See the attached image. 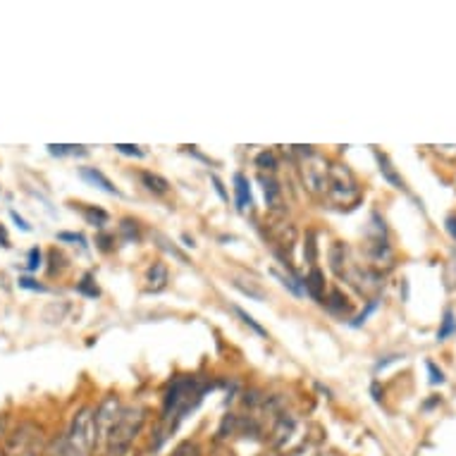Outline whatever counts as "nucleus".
<instances>
[{"label":"nucleus","mask_w":456,"mask_h":456,"mask_svg":"<svg viewBox=\"0 0 456 456\" xmlns=\"http://www.w3.org/2000/svg\"><path fill=\"white\" fill-rule=\"evenodd\" d=\"M82 213L86 217V223L94 224V227H103L108 223V217H110L103 208H96V206H86V208H82Z\"/></svg>","instance_id":"5701e85b"},{"label":"nucleus","mask_w":456,"mask_h":456,"mask_svg":"<svg viewBox=\"0 0 456 456\" xmlns=\"http://www.w3.org/2000/svg\"><path fill=\"white\" fill-rule=\"evenodd\" d=\"M366 265L375 273H389L395 268V251L389 247L387 237H368L366 241Z\"/></svg>","instance_id":"1a4fd4ad"},{"label":"nucleus","mask_w":456,"mask_h":456,"mask_svg":"<svg viewBox=\"0 0 456 456\" xmlns=\"http://www.w3.org/2000/svg\"><path fill=\"white\" fill-rule=\"evenodd\" d=\"M234 314L240 315L241 321H244V325H248V328L254 330L256 335H261V337H265L268 335V332H265V328H261V325H258V322L254 321V315H248L247 311H244V308H240V306H234Z\"/></svg>","instance_id":"bb28decb"},{"label":"nucleus","mask_w":456,"mask_h":456,"mask_svg":"<svg viewBox=\"0 0 456 456\" xmlns=\"http://www.w3.org/2000/svg\"><path fill=\"white\" fill-rule=\"evenodd\" d=\"M77 292L84 294V297H89V299H96L98 294H101V289H98L96 280H94V275H84L82 282L77 284Z\"/></svg>","instance_id":"b1692460"},{"label":"nucleus","mask_w":456,"mask_h":456,"mask_svg":"<svg viewBox=\"0 0 456 456\" xmlns=\"http://www.w3.org/2000/svg\"><path fill=\"white\" fill-rule=\"evenodd\" d=\"M256 165L261 167L263 173H265V170H268V173H275L277 170L275 153H273V151H263V153H258V156H256Z\"/></svg>","instance_id":"a878e982"},{"label":"nucleus","mask_w":456,"mask_h":456,"mask_svg":"<svg viewBox=\"0 0 456 456\" xmlns=\"http://www.w3.org/2000/svg\"><path fill=\"white\" fill-rule=\"evenodd\" d=\"M20 287H22V289H29V292H45L44 284H38L37 280H31V277H20Z\"/></svg>","instance_id":"2f4dec72"},{"label":"nucleus","mask_w":456,"mask_h":456,"mask_svg":"<svg viewBox=\"0 0 456 456\" xmlns=\"http://www.w3.org/2000/svg\"><path fill=\"white\" fill-rule=\"evenodd\" d=\"M41 261H44V256H41V248H31L29 251V263H27V268H29V273H37L38 268H41Z\"/></svg>","instance_id":"7c9ffc66"},{"label":"nucleus","mask_w":456,"mask_h":456,"mask_svg":"<svg viewBox=\"0 0 456 456\" xmlns=\"http://www.w3.org/2000/svg\"><path fill=\"white\" fill-rule=\"evenodd\" d=\"M301 284H304V292L314 301L325 299V275H322L321 268H311V273H308L306 280Z\"/></svg>","instance_id":"2eb2a0df"},{"label":"nucleus","mask_w":456,"mask_h":456,"mask_svg":"<svg viewBox=\"0 0 456 456\" xmlns=\"http://www.w3.org/2000/svg\"><path fill=\"white\" fill-rule=\"evenodd\" d=\"M456 332V315L452 308H444V315H442V325L437 330V339L444 342L447 337H452Z\"/></svg>","instance_id":"412c9836"},{"label":"nucleus","mask_w":456,"mask_h":456,"mask_svg":"<svg viewBox=\"0 0 456 456\" xmlns=\"http://www.w3.org/2000/svg\"><path fill=\"white\" fill-rule=\"evenodd\" d=\"M115 151L122 153V156H134V158L143 156L142 146H132V143H115Z\"/></svg>","instance_id":"c756f323"},{"label":"nucleus","mask_w":456,"mask_h":456,"mask_svg":"<svg viewBox=\"0 0 456 456\" xmlns=\"http://www.w3.org/2000/svg\"><path fill=\"white\" fill-rule=\"evenodd\" d=\"M304 256H306L308 265H314V268H315V256H318V247H315V234L314 232L306 234V247H304Z\"/></svg>","instance_id":"c85d7f7f"},{"label":"nucleus","mask_w":456,"mask_h":456,"mask_svg":"<svg viewBox=\"0 0 456 456\" xmlns=\"http://www.w3.org/2000/svg\"><path fill=\"white\" fill-rule=\"evenodd\" d=\"M146 423V409L143 406H127L122 409L118 423L110 428V433L103 442V456H125L132 449L134 440L142 433Z\"/></svg>","instance_id":"7ed1b4c3"},{"label":"nucleus","mask_w":456,"mask_h":456,"mask_svg":"<svg viewBox=\"0 0 456 456\" xmlns=\"http://www.w3.org/2000/svg\"><path fill=\"white\" fill-rule=\"evenodd\" d=\"M0 247H10V240H8V232H5V227L0 224Z\"/></svg>","instance_id":"4c0bfd02"},{"label":"nucleus","mask_w":456,"mask_h":456,"mask_svg":"<svg viewBox=\"0 0 456 456\" xmlns=\"http://www.w3.org/2000/svg\"><path fill=\"white\" fill-rule=\"evenodd\" d=\"M378 306H380V299H370V301H368V306L363 308V311H361V314L356 315V318H354V321H352V328H361V325L366 322L368 315L373 314V311H375V308H378Z\"/></svg>","instance_id":"cd10ccee"},{"label":"nucleus","mask_w":456,"mask_h":456,"mask_svg":"<svg viewBox=\"0 0 456 456\" xmlns=\"http://www.w3.org/2000/svg\"><path fill=\"white\" fill-rule=\"evenodd\" d=\"M342 280H346V282L352 284L361 297H368V301L378 299V294H380L382 287H385V275L375 273V270H370L368 265H354V263L349 265V270H346Z\"/></svg>","instance_id":"423d86ee"},{"label":"nucleus","mask_w":456,"mask_h":456,"mask_svg":"<svg viewBox=\"0 0 456 456\" xmlns=\"http://www.w3.org/2000/svg\"><path fill=\"white\" fill-rule=\"evenodd\" d=\"M301 173H304V184H306L308 194H314L315 199H322L325 196V184H328V170L330 163L318 153H311V156L301 158Z\"/></svg>","instance_id":"0eeeda50"},{"label":"nucleus","mask_w":456,"mask_h":456,"mask_svg":"<svg viewBox=\"0 0 456 456\" xmlns=\"http://www.w3.org/2000/svg\"><path fill=\"white\" fill-rule=\"evenodd\" d=\"M58 240H61V241H79V244H82V247H86V244H84V241H86V240H84L82 234H72V232H61V234H58Z\"/></svg>","instance_id":"c9c22d12"},{"label":"nucleus","mask_w":456,"mask_h":456,"mask_svg":"<svg viewBox=\"0 0 456 456\" xmlns=\"http://www.w3.org/2000/svg\"><path fill=\"white\" fill-rule=\"evenodd\" d=\"M328 258H330V270H332L337 277H345V273L349 270V265H352V258H349V248H346V244L335 241V244L330 247Z\"/></svg>","instance_id":"f8f14e48"},{"label":"nucleus","mask_w":456,"mask_h":456,"mask_svg":"<svg viewBox=\"0 0 456 456\" xmlns=\"http://www.w3.org/2000/svg\"><path fill=\"white\" fill-rule=\"evenodd\" d=\"M10 217H12V220H15L17 227H20V230H22V232H31V224L27 223V220H24V217L17 216V210H10Z\"/></svg>","instance_id":"72a5a7b5"},{"label":"nucleus","mask_w":456,"mask_h":456,"mask_svg":"<svg viewBox=\"0 0 456 456\" xmlns=\"http://www.w3.org/2000/svg\"><path fill=\"white\" fill-rule=\"evenodd\" d=\"M337 208H354L361 201V187L354 173L346 165H330L328 184H325V196Z\"/></svg>","instance_id":"20e7f679"},{"label":"nucleus","mask_w":456,"mask_h":456,"mask_svg":"<svg viewBox=\"0 0 456 456\" xmlns=\"http://www.w3.org/2000/svg\"><path fill=\"white\" fill-rule=\"evenodd\" d=\"M125 406L120 404V399L115 395H108L101 402V406H98L96 411H94V420H96V444L98 447H103L105 437H108V433H110V428L118 423V419H120V413Z\"/></svg>","instance_id":"6e6552de"},{"label":"nucleus","mask_w":456,"mask_h":456,"mask_svg":"<svg viewBox=\"0 0 456 456\" xmlns=\"http://www.w3.org/2000/svg\"><path fill=\"white\" fill-rule=\"evenodd\" d=\"M258 182L263 184V194H265V203L273 213H282V187L277 184V180L273 175H258Z\"/></svg>","instance_id":"9b49d317"},{"label":"nucleus","mask_w":456,"mask_h":456,"mask_svg":"<svg viewBox=\"0 0 456 456\" xmlns=\"http://www.w3.org/2000/svg\"><path fill=\"white\" fill-rule=\"evenodd\" d=\"M444 230H447L449 237L456 241V216H449L447 220H444Z\"/></svg>","instance_id":"e433bc0d"},{"label":"nucleus","mask_w":456,"mask_h":456,"mask_svg":"<svg viewBox=\"0 0 456 456\" xmlns=\"http://www.w3.org/2000/svg\"><path fill=\"white\" fill-rule=\"evenodd\" d=\"M45 435L44 428H38L31 420H24L5 437V444L0 449V456H45Z\"/></svg>","instance_id":"39448f33"},{"label":"nucleus","mask_w":456,"mask_h":456,"mask_svg":"<svg viewBox=\"0 0 456 456\" xmlns=\"http://www.w3.org/2000/svg\"><path fill=\"white\" fill-rule=\"evenodd\" d=\"M142 182H143V187L149 189L151 194L163 196V194H167V191H170V182L165 180L163 175L149 173V170H143V173H142Z\"/></svg>","instance_id":"aec40b11"},{"label":"nucleus","mask_w":456,"mask_h":456,"mask_svg":"<svg viewBox=\"0 0 456 456\" xmlns=\"http://www.w3.org/2000/svg\"><path fill=\"white\" fill-rule=\"evenodd\" d=\"M96 420L94 409L84 406L72 416L68 433L53 442L51 449H45V456H94L96 452Z\"/></svg>","instance_id":"f03ea898"},{"label":"nucleus","mask_w":456,"mask_h":456,"mask_svg":"<svg viewBox=\"0 0 456 456\" xmlns=\"http://www.w3.org/2000/svg\"><path fill=\"white\" fill-rule=\"evenodd\" d=\"M294 428H297L294 416H289V413H280V416L275 419V426H273V430H270V440H273V444H275V447L284 444V442L292 437Z\"/></svg>","instance_id":"ddd939ff"},{"label":"nucleus","mask_w":456,"mask_h":456,"mask_svg":"<svg viewBox=\"0 0 456 456\" xmlns=\"http://www.w3.org/2000/svg\"><path fill=\"white\" fill-rule=\"evenodd\" d=\"M375 160H378V165H380L382 177H385V180H387L389 184H392V187H395V189H406L404 187V180H402V177L396 175L395 165L389 163V158L385 156V153H380V151H375Z\"/></svg>","instance_id":"6ab92c4d"},{"label":"nucleus","mask_w":456,"mask_h":456,"mask_svg":"<svg viewBox=\"0 0 456 456\" xmlns=\"http://www.w3.org/2000/svg\"><path fill=\"white\" fill-rule=\"evenodd\" d=\"M48 151H51V156H86V151L84 146H69V143H48Z\"/></svg>","instance_id":"4be33fe9"},{"label":"nucleus","mask_w":456,"mask_h":456,"mask_svg":"<svg viewBox=\"0 0 456 456\" xmlns=\"http://www.w3.org/2000/svg\"><path fill=\"white\" fill-rule=\"evenodd\" d=\"M213 387L210 382L199 380V378H189V375H182L177 380H173L167 395H165L163 404V416H160V430H158V444H163L167 435H173L180 423L187 419L189 413L194 411L196 406L203 402V395Z\"/></svg>","instance_id":"f257e3e1"},{"label":"nucleus","mask_w":456,"mask_h":456,"mask_svg":"<svg viewBox=\"0 0 456 456\" xmlns=\"http://www.w3.org/2000/svg\"><path fill=\"white\" fill-rule=\"evenodd\" d=\"M210 182L216 184V191H217V194H220V199H223V201H230V196H227V191H224L220 177H217V175H210Z\"/></svg>","instance_id":"f704fd0d"},{"label":"nucleus","mask_w":456,"mask_h":456,"mask_svg":"<svg viewBox=\"0 0 456 456\" xmlns=\"http://www.w3.org/2000/svg\"><path fill=\"white\" fill-rule=\"evenodd\" d=\"M322 304H325V306H328V311H332L335 315H349L354 311V304L349 301V297H346V294L339 289V287L330 289V294H325Z\"/></svg>","instance_id":"4468645a"},{"label":"nucleus","mask_w":456,"mask_h":456,"mask_svg":"<svg viewBox=\"0 0 456 456\" xmlns=\"http://www.w3.org/2000/svg\"><path fill=\"white\" fill-rule=\"evenodd\" d=\"M234 201H237V208L240 210H248L254 206V196H251L248 180L241 173L234 175Z\"/></svg>","instance_id":"f3484780"},{"label":"nucleus","mask_w":456,"mask_h":456,"mask_svg":"<svg viewBox=\"0 0 456 456\" xmlns=\"http://www.w3.org/2000/svg\"><path fill=\"white\" fill-rule=\"evenodd\" d=\"M426 366H428V373H430V382H433V385H442V382H444V373H442L440 368L435 366L433 361H428Z\"/></svg>","instance_id":"473e14b6"},{"label":"nucleus","mask_w":456,"mask_h":456,"mask_svg":"<svg viewBox=\"0 0 456 456\" xmlns=\"http://www.w3.org/2000/svg\"><path fill=\"white\" fill-rule=\"evenodd\" d=\"M146 282H149V292H160L165 289V284H167V265L165 263H153L146 273Z\"/></svg>","instance_id":"a211bd4d"},{"label":"nucleus","mask_w":456,"mask_h":456,"mask_svg":"<svg viewBox=\"0 0 456 456\" xmlns=\"http://www.w3.org/2000/svg\"><path fill=\"white\" fill-rule=\"evenodd\" d=\"M120 234H122V240L125 241H139V224L134 223V220H129V217H125L120 223Z\"/></svg>","instance_id":"393cba45"},{"label":"nucleus","mask_w":456,"mask_h":456,"mask_svg":"<svg viewBox=\"0 0 456 456\" xmlns=\"http://www.w3.org/2000/svg\"><path fill=\"white\" fill-rule=\"evenodd\" d=\"M79 177H82V180L89 182V184H94V187L103 189L105 194L120 196V191H118V187H115V184H112V182L108 180V177H105V175L101 173L98 167H82V170H79Z\"/></svg>","instance_id":"dca6fc26"},{"label":"nucleus","mask_w":456,"mask_h":456,"mask_svg":"<svg viewBox=\"0 0 456 456\" xmlns=\"http://www.w3.org/2000/svg\"><path fill=\"white\" fill-rule=\"evenodd\" d=\"M270 240L277 247V256L287 261L289 254H292L294 244H297V227L292 223H284V220H277V223L270 224Z\"/></svg>","instance_id":"9d476101"}]
</instances>
